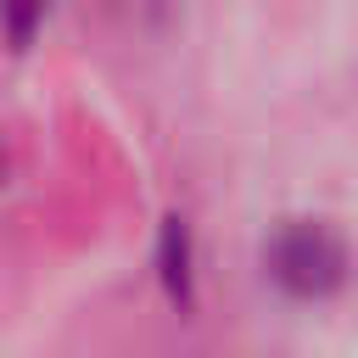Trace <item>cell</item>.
<instances>
[{"label": "cell", "instance_id": "cell-1", "mask_svg": "<svg viewBox=\"0 0 358 358\" xmlns=\"http://www.w3.org/2000/svg\"><path fill=\"white\" fill-rule=\"evenodd\" d=\"M268 274L291 296H330L347 274V252L324 224H285L268 246Z\"/></svg>", "mask_w": 358, "mask_h": 358}, {"label": "cell", "instance_id": "cell-2", "mask_svg": "<svg viewBox=\"0 0 358 358\" xmlns=\"http://www.w3.org/2000/svg\"><path fill=\"white\" fill-rule=\"evenodd\" d=\"M0 11H6V28H11L17 39H28L34 22L45 17V0H0Z\"/></svg>", "mask_w": 358, "mask_h": 358}]
</instances>
